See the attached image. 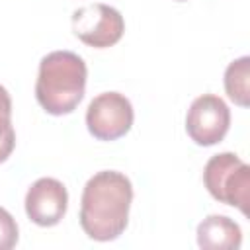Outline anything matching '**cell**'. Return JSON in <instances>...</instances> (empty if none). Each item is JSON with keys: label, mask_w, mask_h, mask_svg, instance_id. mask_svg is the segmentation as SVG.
I'll list each match as a JSON object with an SVG mask.
<instances>
[{"label": "cell", "mask_w": 250, "mask_h": 250, "mask_svg": "<svg viewBox=\"0 0 250 250\" xmlns=\"http://www.w3.org/2000/svg\"><path fill=\"white\" fill-rule=\"evenodd\" d=\"M133 201L131 180L115 170L94 174L82 191L80 227L98 242L115 240L129 223V207Z\"/></svg>", "instance_id": "1"}, {"label": "cell", "mask_w": 250, "mask_h": 250, "mask_svg": "<svg viewBox=\"0 0 250 250\" xmlns=\"http://www.w3.org/2000/svg\"><path fill=\"white\" fill-rule=\"evenodd\" d=\"M88 68L72 51H53L39 62L35 98L51 115L72 113L84 98Z\"/></svg>", "instance_id": "2"}, {"label": "cell", "mask_w": 250, "mask_h": 250, "mask_svg": "<svg viewBox=\"0 0 250 250\" xmlns=\"http://www.w3.org/2000/svg\"><path fill=\"white\" fill-rule=\"evenodd\" d=\"M203 184L207 191L221 203L240 209L248 215L250 203V166L234 152H221L207 160L203 168Z\"/></svg>", "instance_id": "3"}, {"label": "cell", "mask_w": 250, "mask_h": 250, "mask_svg": "<svg viewBox=\"0 0 250 250\" xmlns=\"http://www.w3.org/2000/svg\"><path fill=\"white\" fill-rule=\"evenodd\" d=\"M133 119V105L119 92H104L96 96L86 109L88 131L100 141H115L127 135Z\"/></svg>", "instance_id": "4"}, {"label": "cell", "mask_w": 250, "mask_h": 250, "mask_svg": "<svg viewBox=\"0 0 250 250\" xmlns=\"http://www.w3.org/2000/svg\"><path fill=\"white\" fill-rule=\"evenodd\" d=\"M230 127V109L215 94L195 98L186 115V131L199 146H213L221 143Z\"/></svg>", "instance_id": "5"}, {"label": "cell", "mask_w": 250, "mask_h": 250, "mask_svg": "<svg viewBox=\"0 0 250 250\" xmlns=\"http://www.w3.org/2000/svg\"><path fill=\"white\" fill-rule=\"evenodd\" d=\"M72 29L82 43L105 49L123 37L125 20L107 4H88L72 14Z\"/></svg>", "instance_id": "6"}, {"label": "cell", "mask_w": 250, "mask_h": 250, "mask_svg": "<svg viewBox=\"0 0 250 250\" xmlns=\"http://www.w3.org/2000/svg\"><path fill=\"white\" fill-rule=\"evenodd\" d=\"M66 207V188L55 178H39L25 193V213L39 227H53L61 223Z\"/></svg>", "instance_id": "7"}, {"label": "cell", "mask_w": 250, "mask_h": 250, "mask_svg": "<svg viewBox=\"0 0 250 250\" xmlns=\"http://www.w3.org/2000/svg\"><path fill=\"white\" fill-rule=\"evenodd\" d=\"M197 244L205 250H236L242 244V230L225 215H209L197 225Z\"/></svg>", "instance_id": "8"}, {"label": "cell", "mask_w": 250, "mask_h": 250, "mask_svg": "<svg viewBox=\"0 0 250 250\" xmlns=\"http://www.w3.org/2000/svg\"><path fill=\"white\" fill-rule=\"evenodd\" d=\"M227 96L240 107L250 105V59L240 57L232 61L225 70Z\"/></svg>", "instance_id": "9"}, {"label": "cell", "mask_w": 250, "mask_h": 250, "mask_svg": "<svg viewBox=\"0 0 250 250\" xmlns=\"http://www.w3.org/2000/svg\"><path fill=\"white\" fill-rule=\"evenodd\" d=\"M18 242V223L16 219L0 207V250H10Z\"/></svg>", "instance_id": "10"}, {"label": "cell", "mask_w": 250, "mask_h": 250, "mask_svg": "<svg viewBox=\"0 0 250 250\" xmlns=\"http://www.w3.org/2000/svg\"><path fill=\"white\" fill-rule=\"evenodd\" d=\"M16 146V131L10 117H0V164L8 160Z\"/></svg>", "instance_id": "11"}, {"label": "cell", "mask_w": 250, "mask_h": 250, "mask_svg": "<svg viewBox=\"0 0 250 250\" xmlns=\"http://www.w3.org/2000/svg\"><path fill=\"white\" fill-rule=\"evenodd\" d=\"M0 117H12V98L2 84H0Z\"/></svg>", "instance_id": "12"}, {"label": "cell", "mask_w": 250, "mask_h": 250, "mask_svg": "<svg viewBox=\"0 0 250 250\" xmlns=\"http://www.w3.org/2000/svg\"><path fill=\"white\" fill-rule=\"evenodd\" d=\"M176 2H186V0H176Z\"/></svg>", "instance_id": "13"}]
</instances>
